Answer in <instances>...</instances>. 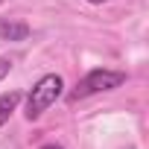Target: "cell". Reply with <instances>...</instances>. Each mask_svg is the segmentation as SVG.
<instances>
[{"label":"cell","instance_id":"obj_8","mask_svg":"<svg viewBox=\"0 0 149 149\" xmlns=\"http://www.w3.org/2000/svg\"><path fill=\"white\" fill-rule=\"evenodd\" d=\"M0 3H3V0H0Z\"/></svg>","mask_w":149,"mask_h":149},{"label":"cell","instance_id":"obj_1","mask_svg":"<svg viewBox=\"0 0 149 149\" xmlns=\"http://www.w3.org/2000/svg\"><path fill=\"white\" fill-rule=\"evenodd\" d=\"M126 82V73L123 70H108V67H97L91 73H85V79L67 94V102H79V100H88L94 94H102V91H114Z\"/></svg>","mask_w":149,"mask_h":149},{"label":"cell","instance_id":"obj_7","mask_svg":"<svg viewBox=\"0 0 149 149\" xmlns=\"http://www.w3.org/2000/svg\"><path fill=\"white\" fill-rule=\"evenodd\" d=\"M88 3H108V0H88Z\"/></svg>","mask_w":149,"mask_h":149},{"label":"cell","instance_id":"obj_3","mask_svg":"<svg viewBox=\"0 0 149 149\" xmlns=\"http://www.w3.org/2000/svg\"><path fill=\"white\" fill-rule=\"evenodd\" d=\"M0 38L3 41H24V38H29V26L21 21H0Z\"/></svg>","mask_w":149,"mask_h":149},{"label":"cell","instance_id":"obj_2","mask_svg":"<svg viewBox=\"0 0 149 149\" xmlns=\"http://www.w3.org/2000/svg\"><path fill=\"white\" fill-rule=\"evenodd\" d=\"M61 88H64V79L58 76V73H47V76H41L35 82V88L29 91V97H26V117L29 120H38L61 97Z\"/></svg>","mask_w":149,"mask_h":149},{"label":"cell","instance_id":"obj_4","mask_svg":"<svg viewBox=\"0 0 149 149\" xmlns=\"http://www.w3.org/2000/svg\"><path fill=\"white\" fill-rule=\"evenodd\" d=\"M18 102H21V91H9V94L0 97V126L9 123V117H12V111L18 108Z\"/></svg>","mask_w":149,"mask_h":149},{"label":"cell","instance_id":"obj_5","mask_svg":"<svg viewBox=\"0 0 149 149\" xmlns=\"http://www.w3.org/2000/svg\"><path fill=\"white\" fill-rule=\"evenodd\" d=\"M12 70V58H0V82H3V76Z\"/></svg>","mask_w":149,"mask_h":149},{"label":"cell","instance_id":"obj_6","mask_svg":"<svg viewBox=\"0 0 149 149\" xmlns=\"http://www.w3.org/2000/svg\"><path fill=\"white\" fill-rule=\"evenodd\" d=\"M38 149H64V146H58V143H44V146H38Z\"/></svg>","mask_w":149,"mask_h":149}]
</instances>
